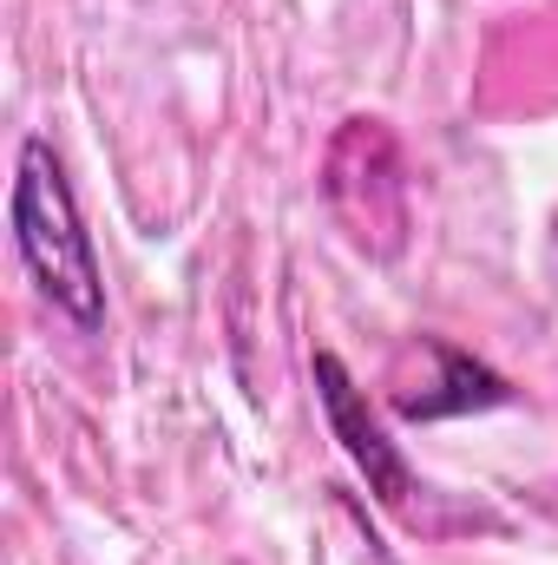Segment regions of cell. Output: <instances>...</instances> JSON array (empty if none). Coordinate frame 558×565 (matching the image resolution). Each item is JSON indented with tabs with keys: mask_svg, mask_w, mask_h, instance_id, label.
<instances>
[{
	"mask_svg": "<svg viewBox=\"0 0 558 565\" xmlns=\"http://www.w3.org/2000/svg\"><path fill=\"white\" fill-rule=\"evenodd\" d=\"M13 244H20L26 277L40 282V296H46L66 322H79V329H99V322H106L99 257H93V237H86V224H79L66 164L53 158L46 139L20 145V171H13Z\"/></svg>",
	"mask_w": 558,
	"mask_h": 565,
	"instance_id": "1",
	"label": "cell"
},
{
	"mask_svg": "<svg viewBox=\"0 0 558 565\" xmlns=\"http://www.w3.org/2000/svg\"><path fill=\"white\" fill-rule=\"evenodd\" d=\"M322 204L362 257L388 264L408 250L415 191H408L401 145L382 119H342L335 126V139L322 151Z\"/></svg>",
	"mask_w": 558,
	"mask_h": 565,
	"instance_id": "2",
	"label": "cell"
},
{
	"mask_svg": "<svg viewBox=\"0 0 558 565\" xmlns=\"http://www.w3.org/2000/svg\"><path fill=\"white\" fill-rule=\"evenodd\" d=\"M513 388L506 375H493L480 355L440 342V335H408L388 362V408L401 422H453V415H480V408H506Z\"/></svg>",
	"mask_w": 558,
	"mask_h": 565,
	"instance_id": "3",
	"label": "cell"
},
{
	"mask_svg": "<svg viewBox=\"0 0 558 565\" xmlns=\"http://www.w3.org/2000/svg\"><path fill=\"white\" fill-rule=\"evenodd\" d=\"M315 395H322V415L335 427V440H342V454L362 467V480H368V493L382 500V507H395V513H415V467L401 460V447L382 434L375 422V408H368V395L355 388V375L342 369V355H329V349H315Z\"/></svg>",
	"mask_w": 558,
	"mask_h": 565,
	"instance_id": "4",
	"label": "cell"
}]
</instances>
